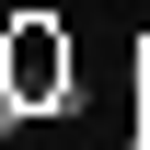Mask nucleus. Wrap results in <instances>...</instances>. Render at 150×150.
Listing matches in <instances>:
<instances>
[{
	"instance_id": "1",
	"label": "nucleus",
	"mask_w": 150,
	"mask_h": 150,
	"mask_svg": "<svg viewBox=\"0 0 150 150\" xmlns=\"http://www.w3.org/2000/svg\"><path fill=\"white\" fill-rule=\"evenodd\" d=\"M0 93H12L23 115H35V104H69V46H58L46 23H12V58H0Z\"/></svg>"
},
{
	"instance_id": "2",
	"label": "nucleus",
	"mask_w": 150,
	"mask_h": 150,
	"mask_svg": "<svg viewBox=\"0 0 150 150\" xmlns=\"http://www.w3.org/2000/svg\"><path fill=\"white\" fill-rule=\"evenodd\" d=\"M139 104H150V58H139Z\"/></svg>"
},
{
	"instance_id": "3",
	"label": "nucleus",
	"mask_w": 150,
	"mask_h": 150,
	"mask_svg": "<svg viewBox=\"0 0 150 150\" xmlns=\"http://www.w3.org/2000/svg\"><path fill=\"white\" fill-rule=\"evenodd\" d=\"M127 150H150V115H139V139H127Z\"/></svg>"
}]
</instances>
